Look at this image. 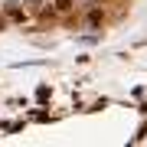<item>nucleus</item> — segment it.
<instances>
[{"label": "nucleus", "instance_id": "1", "mask_svg": "<svg viewBox=\"0 0 147 147\" xmlns=\"http://www.w3.org/2000/svg\"><path fill=\"white\" fill-rule=\"evenodd\" d=\"M72 7V0H56V10H69Z\"/></svg>", "mask_w": 147, "mask_h": 147}]
</instances>
